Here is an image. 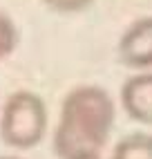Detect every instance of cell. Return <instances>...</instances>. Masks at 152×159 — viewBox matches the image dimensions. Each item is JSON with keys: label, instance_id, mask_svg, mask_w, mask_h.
Masks as SVG:
<instances>
[{"label": "cell", "instance_id": "3", "mask_svg": "<svg viewBox=\"0 0 152 159\" xmlns=\"http://www.w3.org/2000/svg\"><path fill=\"white\" fill-rule=\"evenodd\" d=\"M118 58L130 70L152 67V16L139 18L118 38Z\"/></svg>", "mask_w": 152, "mask_h": 159}, {"label": "cell", "instance_id": "4", "mask_svg": "<svg viewBox=\"0 0 152 159\" xmlns=\"http://www.w3.org/2000/svg\"><path fill=\"white\" fill-rule=\"evenodd\" d=\"M121 105L136 123L152 125V72H139L121 88Z\"/></svg>", "mask_w": 152, "mask_h": 159}, {"label": "cell", "instance_id": "2", "mask_svg": "<svg viewBox=\"0 0 152 159\" xmlns=\"http://www.w3.org/2000/svg\"><path fill=\"white\" fill-rule=\"evenodd\" d=\"M49 114L40 94L18 90L9 94L0 110V137L14 150H29L47 134Z\"/></svg>", "mask_w": 152, "mask_h": 159}, {"label": "cell", "instance_id": "1", "mask_svg": "<svg viewBox=\"0 0 152 159\" xmlns=\"http://www.w3.org/2000/svg\"><path fill=\"white\" fill-rule=\"evenodd\" d=\"M114 101L99 85H78L63 99L54 130L58 159L74 152H101L114 125Z\"/></svg>", "mask_w": 152, "mask_h": 159}, {"label": "cell", "instance_id": "7", "mask_svg": "<svg viewBox=\"0 0 152 159\" xmlns=\"http://www.w3.org/2000/svg\"><path fill=\"white\" fill-rule=\"evenodd\" d=\"M42 2L56 14H78L87 9L94 0H42Z\"/></svg>", "mask_w": 152, "mask_h": 159}, {"label": "cell", "instance_id": "5", "mask_svg": "<svg viewBox=\"0 0 152 159\" xmlns=\"http://www.w3.org/2000/svg\"><path fill=\"white\" fill-rule=\"evenodd\" d=\"M112 159H152V134L130 132L114 146Z\"/></svg>", "mask_w": 152, "mask_h": 159}, {"label": "cell", "instance_id": "8", "mask_svg": "<svg viewBox=\"0 0 152 159\" xmlns=\"http://www.w3.org/2000/svg\"><path fill=\"white\" fill-rule=\"evenodd\" d=\"M65 159H103V157H101V152H74Z\"/></svg>", "mask_w": 152, "mask_h": 159}, {"label": "cell", "instance_id": "9", "mask_svg": "<svg viewBox=\"0 0 152 159\" xmlns=\"http://www.w3.org/2000/svg\"><path fill=\"white\" fill-rule=\"evenodd\" d=\"M0 159H25V157H18V155H5V157H0Z\"/></svg>", "mask_w": 152, "mask_h": 159}, {"label": "cell", "instance_id": "6", "mask_svg": "<svg viewBox=\"0 0 152 159\" xmlns=\"http://www.w3.org/2000/svg\"><path fill=\"white\" fill-rule=\"evenodd\" d=\"M18 45V27L5 11H0V61L7 58Z\"/></svg>", "mask_w": 152, "mask_h": 159}]
</instances>
